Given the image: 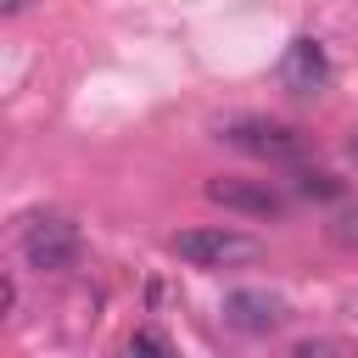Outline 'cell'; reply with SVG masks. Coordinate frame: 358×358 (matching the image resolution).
Returning <instances> with one entry per match:
<instances>
[{"instance_id":"3957f363","label":"cell","mask_w":358,"mask_h":358,"mask_svg":"<svg viewBox=\"0 0 358 358\" xmlns=\"http://www.w3.org/2000/svg\"><path fill=\"white\" fill-rule=\"evenodd\" d=\"M218 140L246 151V157H268V162H296L302 157V134L274 123V117H235V123H218Z\"/></svg>"},{"instance_id":"52a82bcc","label":"cell","mask_w":358,"mask_h":358,"mask_svg":"<svg viewBox=\"0 0 358 358\" xmlns=\"http://www.w3.org/2000/svg\"><path fill=\"white\" fill-rule=\"evenodd\" d=\"M330 241H336V246H347V252H358V207H352V213H341V218H330Z\"/></svg>"},{"instance_id":"277c9868","label":"cell","mask_w":358,"mask_h":358,"mask_svg":"<svg viewBox=\"0 0 358 358\" xmlns=\"http://www.w3.org/2000/svg\"><path fill=\"white\" fill-rule=\"evenodd\" d=\"M280 84H285V95H296V101H313V95L330 90V56H324V45H319L313 34H296V39L285 45V56H280Z\"/></svg>"},{"instance_id":"5b68a950","label":"cell","mask_w":358,"mask_h":358,"mask_svg":"<svg viewBox=\"0 0 358 358\" xmlns=\"http://www.w3.org/2000/svg\"><path fill=\"white\" fill-rule=\"evenodd\" d=\"M201 190H207V201H218V207H229V213H252V218H274V213H285V196H280L274 185H263V179L218 173V179H207Z\"/></svg>"},{"instance_id":"8fae6325","label":"cell","mask_w":358,"mask_h":358,"mask_svg":"<svg viewBox=\"0 0 358 358\" xmlns=\"http://www.w3.org/2000/svg\"><path fill=\"white\" fill-rule=\"evenodd\" d=\"M347 157H352V162H358V134H352V140H347Z\"/></svg>"},{"instance_id":"7a4b0ae2","label":"cell","mask_w":358,"mask_h":358,"mask_svg":"<svg viewBox=\"0 0 358 358\" xmlns=\"http://www.w3.org/2000/svg\"><path fill=\"white\" fill-rule=\"evenodd\" d=\"M173 257H185L190 268H235V263H252V257H263V246L252 241V235H241V229H179L173 241Z\"/></svg>"},{"instance_id":"8992f818","label":"cell","mask_w":358,"mask_h":358,"mask_svg":"<svg viewBox=\"0 0 358 358\" xmlns=\"http://www.w3.org/2000/svg\"><path fill=\"white\" fill-rule=\"evenodd\" d=\"M224 324L246 330V336H268L285 324V302L274 291H229L224 296Z\"/></svg>"},{"instance_id":"30bf717a","label":"cell","mask_w":358,"mask_h":358,"mask_svg":"<svg viewBox=\"0 0 358 358\" xmlns=\"http://www.w3.org/2000/svg\"><path fill=\"white\" fill-rule=\"evenodd\" d=\"M0 6H6V11H22V6H28V0H0Z\"/></svg>"},{"instance_id":"6da1fadb","label":"cell","mask_w":358,"mask_h":358,"mask_svg":"<svg viewBox=\"0 0 358 358\" xmlns=\"http://www.w3.org/2000/svg\"><path fill=\"white\" fill-rule=\"evenodd\" d=\"M17 252H22V263H28L34 274H67V268H78V257H84V235H78V224L62 218V213H34V218H22Z\"/></svg>"},{"instance_id":"9c48e42d","label":"cell","mask_w":358,"mask_h":358,"mask_svg":"<svg viewBox=\"0 0 358 358\" xmlns=\"http://www.w3.org/2000/svg\"><path fill=\"white\" fill-rule=\"evenodd\" d=\"M129 352H168V341H162L157 330H134V336H129Z\"/></svg>"},{"instance_id":"ba28073f","label":"cell","mask_w":358,"mask_h":358,"mask_svg":"<svg viewBox=\"0 0 358 358\" xmlns=\"http://www.w3.org/2000/svg\"><path fill=\"white\" fill-rule=\"evenodd\" d=\"M296 190L302 196H341V179H330V173H296Z\"/></svg>"}]
</instances>
